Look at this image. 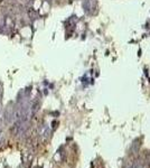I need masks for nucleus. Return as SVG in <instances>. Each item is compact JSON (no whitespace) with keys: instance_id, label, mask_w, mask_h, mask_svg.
<instances>
[{"instance_id":"f257e3e1","label":"nucleus","mask_w":150,"mask_h":168,"mask_svg":"<svg viewBox=\"0 0 150 168\" xmlns=\"http://www.w3.org/2000/svg\"><path fill=\"white\" fill-rule=\"evenodd\" d=\"M0 135H1V130H0Z\"/></svg>"}]
</instances>
